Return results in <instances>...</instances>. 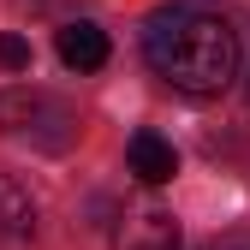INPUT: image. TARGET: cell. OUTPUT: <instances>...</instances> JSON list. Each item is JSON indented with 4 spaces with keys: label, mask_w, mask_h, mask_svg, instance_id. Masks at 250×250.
Here are the masks:
<instances>
[{
    "label": "cell",
    "mask_w": 250,
    "mask_h": 250,
    "mask_svg": "<svg viewBox=\"0 0 250 250\" xmlns=\"http://www.w3.org/2000/svg\"><path fill=\"white\" fill-rule=\"evenodd\" d=\"M0 131L6 137H30L42 149H66L78 137V119L48 89H0Z\"/></svg>",
    "instance_id": "7a4b0ae2"
},
{
    "label": "cell",
    "mask_w": 250,
    "mask_h": 250,
    "mask_svg": "<svg viewBox=\"0 0 250 250\" xmlns=\"http://www.w3.org/2000/svg\"><path fill=\"white\" fill-rule=\"evenodd\" d=\"M113 250H179V221L161 214V208L131 214V221L113 232Z\"/></svg>",
    "instance_id": "277c9868"
},
{
    "label": "cell",
    "mask_w": 250,
    "mask_h": 250,
    "mask_svg": "<svg viewBox=\"0 0 250 250\" xmlns=\"http://www.w3.org/2000/svg\"><path fill=\"white\" fill-rule=\"evenodd\" d=\"M36 227V203L18 179H0V238H30Z\"/></svg>",
    "instance_id": "8992f818"
},
{
    "label": "cell",
    "mask_w": 250,
    "mask_h": 250,
    "mask_svg": "<svg viewBox=\"0 0 250 250\" xmlns=\"http://www.w3.org/2000/svg\"><path fill=\"white\" fill-rule=\"evenodd\" d=\"M143 60L179 96H221L238 78V30L203 0H179V6L149 18Z\"/></svg>",
    "instance_id": "6da1fadb"
},
{
    "label": "cell",
    "mask_w": 250,
    "mask_h": 250,
    "mask_svg": "<svg viewBox=\"0 0 250 250\" xmlns=\"http://www.w3.org/2000/svg\"><path fill=\"white\" fill-rule=\"evenodd\" d=\"M0 72H30V42L18 36V30L0 36Z\"/></svg>",
    "instance_id": "52a82bcc"
},
{
    "label": "cell",
    "mask_w": 250,
    "mask_h": 250,
    "mask_svg": "<svg viewBox=\"0 0 250 250\" xmlns=\"http://www.w3.org/2000/svg\"><path fill=\"white\" fill-rule=\"evenodd\" d=\"M60 60H66L72 72H102L107 66V30H96V24H66V30H60Z\"/></svg>",
    "instance_id": "5b68a950"
},
{
    "label": "cell",
    "mask_w": 250,
    "mask_h": 250,
    "mask_svg": "<svg viewBox=\"0 0 250 250\" xmlns=\"http://www.w3.org/2000/svg\"><path fill=\"white\" fill-rule=\"evenodd\" d=\"M208 250H244V244H208Z\"/></svg>",
    "instance_id": "ba28073f"
},
{
    "label": "cell",
    "mask_w": 250,
    "mask_h": 250,
    "mask_svg": "<svg viewBox=\"0 0 250 250\" xmlns=\"http://www.w3.org/2000/svg\"><path fill=\"white\" fill-rule=\"evenodd\" d=\"M125 167H131L143 185H167L179 173V149L161 137V131H137L131 143H125Z\"/></svg>",
    "instance_id": "3957f363"
}]
</instances>
